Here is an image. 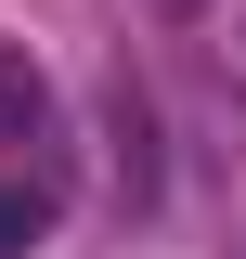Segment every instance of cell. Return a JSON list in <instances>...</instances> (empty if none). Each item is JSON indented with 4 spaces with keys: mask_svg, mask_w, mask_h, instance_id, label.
<instances>
[{
    "mask_svg": "<svg viewBox=\"0 0 246 259\" xmlns=\"http://www.w3.org/2000/svg\"><path fill=\"white\" fill-rule=\"evenodd\" d=\"M26 143H52V78L26 39H0V156H26Z\"/></svg>",
    "mask_w": 246,
    "mask_h": 259,
    "instance_id": "6da1fadb",
    "label": "cell"
},
{
    "mask_svg": "<svg viewBox=\"0 0 246 259\" xmlns=\"http://www.w3.org/2000/svg\"><path fill=\"white\" fill-rule=\"evenodd\" d=\"M39 233H52V194L39 182H0V259H26Z\"/></svg>",
    "mask_w": 246,
    "mask_h": 259,
    "instance_id": "7a4b0ae2",
    "label": "cell"
}]
</instances>
